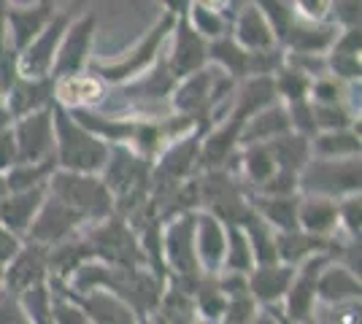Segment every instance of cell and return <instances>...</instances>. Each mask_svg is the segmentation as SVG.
<instances>
[{
  "label": "cell",
  "mask_w": 362,
  "mask_h": 324,
  "mask_svg": "<svg viewBox=\"0 0 362 324\" xmlns=\"http://www.w3.org/2000/svg\"><path fill=\"white\" fill-rule=\"evenodd\" d=\"M52 119H54V162L60 170L74 173H100L106 168L111 146L92 136L87 127L76 122L62 106L52 103Z\"/></svg>",
  "instance_id": "6da1fadb"
},
{
  "label": "cell",
  "mask_w": 362,
  "mask_h": 324,
  "mask_svg": "<svg viewBox=\"0 0 362 324\" xmlns=\"http://www.w3.org/2000/svg\"><path fill=\"white\" fill-rule=\"evenodd\" d=\"M173 22L176 19L170 14H163L136 47H130L117 60H90L87 62V73L100 78L103 84H119V87L138 78L141 73H146L154 65V60L163 54V47H165L170 30H173Z\"/></svg>",
  "instance_id": "7a4b0ae2"
},
{
  "label": "cell",
  "mask_w": 362,
  "mask_h": 324,
  "mask_svg": "<svg viewBox=\"0 0 362 324\" xmlns=\"http://www.w3.org/2000/svg\"><path fill=\"white\" fill-rule=\"evenodd\" d=\"M49 195L84 216L87 224L114 214V195L95 173H74L57 168L49 179Z\"/></svg>",
  "instance_id": "3957f363"
},
{
  "label": "cell",
  "mask_w": 362,
  "mask_h": 324,
  "mask_svg": "<svg viewBox=\"0 0 362 324\" xmlns=\"http://www.w3.org/2000/svg\"><path fill=\"white\" fill-rule=\"evenodd\" d=\"M160 257H165L170 273L181 281V289L195 294L197 284L203 281V270L195 254V214L184 211L160 232Z\"/></svg>",
  "instance_id": "277c9868"
},
{
  "label": "cell",
  "mask_w": 362,
  "mask_h": 324,
  "mask_svg": "<svg viewBox=\"0 0 362 324\" xmlns=\"http://www.w3.org/2000/svg\"><path fill=\"white\" fill-rule=\"evenodd\" d=\"M360 157H346V160L311 157L298 176V189L300 195H322L341 200L346 195L360 192Z\"/></svg>",
  "instance_id": "5b68a950"
},
{
  "label": "cell",
  "mask_w": 362,
  "mask_h": 324,
  "mask_svg": "<svg viewBox=\"0 0 362 324\" xmlns=\"http://www.w3.org/2000/svg\"><path fill=\"white\" fill-rule=\"evenodd\" d=\"M84 238L90 241L95 260H100V263L119 265V268H138L144 263L141 241L119 214H111L100 222H92L90 232Z\"/></svg>",
  "instance_id": "8992f818"
},
{
  "label": "cell",
  "mask_w": 362,
  "mask_h": 324,
  "mask_svg": "<svg viewBox=\"0 0 362 324\" xmlns=\"http://www.w3.org/2000/svg\"><path fill=\"white\" fill-rule=\"evenodd\" d=\"M74 22L71 11H57L52 16V22L44 30L33 38L28 47L16 54V73L22 78H49L52 76V65L57 57L62 35L68 30V25Z\"/></svg>",
  "instance_id": "52a82bcc"
},
{
  "label": "cell",
  "mask_w": 362,
  "mask_h": 324,
  "mask_svg": "<svg viewBox=\"0 0 362 324\" xmlns=\"http://www.w3.org/2000/svg\"><path fill=\"white\" fill-rule=\"evenodd\" d=\"M78 227H87V219L46 192V200L41 203V208H38V214L33 219L25 241H33V244H41V246L52 248L76 238Z\"/></svg>",
  "instance_id": "ba28073f"
},
{
  "label": "cell",
  "mask_w": 362,
  "mask_h": 324,
  "mask_svg": "<svg viewBox=\"0 0 362 324\" xmlns=\"http://www.w3.org/2000/svg\"><path fill=\"white\" fill-rule=\"evenodd\" d=\"M11 133H14L16 143V162H46V160H54L52 106L14 119Z\"/></svg>",
  "instance_id": "9c48e42d"
},
{
  "label": "cell",
  "mask_w": 362,
  "mask_h": 324,
  "mask_svg": "<svg viewBox=\"0 0 362 324\" xmlns=\"http://www.w3.org/2000/svg\"><path fill=\"white\" fill-rule=\"evenodd\" d=\"M327 263H330V254L322 251V254H311L305 263L295 268V276L281 300V313L287 324H303L311 319L314 306H317V278Z\"/></svg>",
  "instance_id": "30bf717a"
},
{
  "label": "cell",
  "mask_w": 362,
  "mask_h": 324,
  "mask_svg": "<svg viewBox=\"0 0 362 324\" xmlns=\"http://www.w3.org/2000/svg\"><path fill=\"white\" fill-rule=\"evenodd\" d=\"M95 30H98V19L95 14H84L68 25V30L62 35L60 47H57V57L52 65V78L60 76H76L87 71V62L92 60V41H95Z\"/></svg>",
  "instance_id": "8fae6325"
},
{
  "label": "cell",
  "mask_w": 362,
  "mask_h": 324,
  "mask_svg": "<svg viewBox=\"0 0 362 324\" xmlns=\"http://www.w3.org/2000/svg\"><path fill=\"white\" fill-rule=\"evenodd\" d=\"M46 281H49V248L41 244H33V241H25L14 260L3 268L6 292L19 297L30 287H38Z\"/></svg>",
  "instance_id": "7c38bea8"
},
{
  "label": "cell",
  "mask_w": 362,
  "mask_h": 324,
  "mask_svg": "<svg viewBox=\"0 0 362 324\" xmlns=\"http://www.w3.org/2000/svg\"><path fill=\"white\" fill-rule=\"evenodd\" d=\"M168 68L176 78H184L209 65V41L192 30L187 16L173 22L170 30V52H168Z\"/></svg>",
  "instance_id": "4fadbf2b"
},
{
  "label": "cell",
  "mask_w": 362,
  "mask_h": 324,
  "mask_svg": "<svg viewBox=\"0 0 362 324\" xmlns=\"http://www.w3.org/2000/svg\"><path fill=\"white\" fill-rule=\"evenodd\" d=\"M216 73H219L216 65H211V68L206 65V68H200V71H195V73L179 78L176 87H173V92H170L173 111H176V114H184V116H192V119H197V122H200L203 114L209 116L211 103H214Z\"/></svg>",
  "instance_id": "5bb4252c"
},
{
  "label": "cell",
  "mask_w": 362,
  "mask_h": 324,
  "mask_svg": "<svg viewBox=\"0 0 362 324\" xmlns=\"http://www.w3.org/2000/svg\"><path fill=\"white\" fill-rule=\"evenodd\" d=\"M54 14H57V8H54L52 0H35L30 6H14V3H8V8H6L8 47L19 54L52 22Z\"/></svg>",
  "instance_id": "9a60e30c"
},
{
  "label": "cell",
  "mask_w": 362,
  "mask_h": 324,
  "mask_svg": "<svg viewBox=\"0 0 362 324\" xmlns=\"http://www.w3.org/2000/svg\"><path fill=\"white\" fill-rule=\"evenodd\" d=\"M227 224L209 211L195 214V254L203 276H216L225 263Z\"/></svg>",
  "instance_id": "2e32d148"
},
{
  "label": "cell",
  "mask_w": 362,
  "mask_h": 324,
  "mask_svg": "<svg viewBox=\"0 0 362 324\" xmlns=\"http://www.w3.org/2000/svg\"><path fill=\"white\" fill-rule=\"evenodd\" d=\"M57 292V289H54ZM68 300H74L78 308L84 311V316L90 319V324H138V313L122 297L106 289H92V292H65Z\"/></svg>",
  "instance_id": "e0dca14e"
},
{
  "label": "cell",
  "mask_w": 362,
  "mask_h": 324,
  "mask_svg": "<svg viewBox=\"0 0 362 324\" xmlns=\"http://www.w3.org/2000/svg\"><path fill=\"white\" fill-rule=\"evenodd\" d=\"M338 25L325 19V22H311V19H300L295 16V22L289 25V30L284 32L281 44L287 47L292 54H327L338 35Z\"/></svg>",
  "instance_id": "ac0fdd59"
},
{
  "label": "cell",
  "mask_w": 362,
  "mask_h": 324,
  "mask_svg": "<svg viewBox=\"0 0 362 324\" xmlns=\"http://www.w3.org/2000/svg\"><path fill=\"white\" fill-rule=\"evenodd\" d=\"M54 103V78H16L14 84L3 95V106L8 114L19 119L28 116L33 111H41Z\"/></svg>",
  "instance_id": "d6986e66"
},
{
  "label": "cell",
  "mask_w": 362,
  "mask_h": 324,
  "mask_svg": "<svg viewBox=\"0 0 362 324\" xmlns=\"http://www.w3.org/2000/svg\"><path fill=\"white\" fill-rule=\"evenodd\" d=\"M46 192H49V184L22 189V192H8L0 200V224L8 227L14 235H19L25 241V235L30 230L33 219L38 214L41 203L46 200Z\"/></svg>",
  "instance_id": "ffe728a7"
},
{
  "label": "cell",
  "mask_w": 362,
  "mask_h": 324,
  "mask_svg": "<svg viewBox=\"0 0 362 324\" xmlns=\"http://www.w3.org/2000/svg\"><path fill=\"white\" fill-rule=\"evenodd\" d=\"M295 276V268L284 263L273 265H257L255 270L246 276L249 281V294L257 300V306L262 308H279L284 294L289 289V281Z\"/></svg>",
  "instance_id": "44dd1931"
},
{
  "label": "cell",
  "mask_w": 362,
  "mask_h": 324,
  "mask_svg": "<svg viewBox=\"0 0 362 324\" xmlns=\"http://www.w3.org/2000/svg\"><path fill=\"white\" fill-rule=\"evenodd\" d=\"M230 35H233V41H235L238 47L246 49V52H268V49L279 47V41H276V35H273L268 19L259 14V8H257L252 0L243 6L238 14L233 16V22H230Z\"/></svg>",
  "instance_id": "7402d4cb"
},
{
  "label": "cell",
  "mask_w": 362,
  "mask_h": 324,
  "mask_svg": "<svg viewBox=\"0 0 362 324\" xmlns=\"http://www.w3.org/2000/svg\"><path fill=\"white\" fill-rule=\"evenodd\" d=\"M249 205L273 232L300 230V224H298L300 192H295V195H257V192H249Z\"/></svg>",
  "instance_id": "603a6c76"
},
{
  "label": "cell",
  "mask_w": 362,
  "mask_h": 324,
  "mask_svg": "<svg viewBox=\"0 0 362 324\" xmlns=\"http://www.w3.org/2000/svg\"><path fill=\"white\" fill-rule=\"evenodd\" d=\"M298 224L303 232L332 241L338 238L341 224H338V200L322 198V195H300V211H298Z\"/></svg>",
  "instance_id": "cb8c5ba5"
},
{
  "label": "cell",
  "mask_w": 362,
  "mask_h": 324,
  "mask_svg": "<svg viewBox=\"0 0 362 324\" xmlns=\"http://www.w3.org/2000/svg\"><path fill=\"white\" fill-rule=\"evenodd\" d=\"M287 133H292V124H289L287 106L279 100V103L252 114L243 122L241 136H238V146L243 149V146H252V143H268V140L281 138Z\"/></svg>",
  "instance_id": "d4e9b609"
},
{
  "label": "cell",
  "mask_w": 362,
  "mask_h": 324,
  "mask_svg": "<svg viewBox=\"0 0 362 324\" xmlns=\"http://www.w3.org/2000/svg\"><path fill=\"white\" fill-rule=\"evenodd\" d=\"M103 92H106L103 81L90 76L87 71L76 73V76L54 78V103L68 108V111H74V108H95L103 100Z\"/></svg>",
  "instance_id": "484cf974"
},
{
  "label": "cell",
  "mask_w": 362,
  "mask_h": 324,
  "mask_svg": "<svg viewBox=\"0 0 362 324\" xmlns=\"http://www.w3.org/2000/svg\"><path fill=\"white\" fill-rule=\"evenodd\" d=\"M360 273L349 270L346 265L330 263L322 268L317 278V303H346V300H360Z\"/></svg>",
  "instance_id": "4316f807"
},
{
  "label": "cell",
  "mask_w": 362,
  "mask_h": 324,
  "mask_svg": "<svg viewBox=\"0 0 362 324\" xmlns=\"http://www.w3.org/2000/svg\"><path fill=\"white\" fill-rule=\"evenodd\" d=\"M332 241H322V238H314L303 230H292V232H276V254H279V263L292 265L298 268L300 263H305L311 254H322L327 251L330 254Z\"/></svg>",
  "instance_id": "83f0119b"
},
{
  "label": "cell",
  "mask_w": 362,
  "mask_h": 324,
  "mask_svg": "<svg viewBox=\"0 0 362 324\" xmlns=\"http://www.w3.org/2000/svg\"><path fill=\"white\" fill-rule=\"evenodd\" d=\"M209 62L225 71L230 78L243 81L252 76V52H246L233 41V35H222L209 44Z\"/></svg>",
  "instance_id": "f1b7e54d"
},
{
  "label": "cell",
  "mask_w": 362,
  "mask_h": 324,
  "mask_svg": "<svg viewBox=\"0 0 362 324\" xmlns=\"http://www.w3.org/2000/svg\"><path fill=\"white\" fill-rule=\"evenodd\" d=\"M311 143V157L322 160H346V157H360V124L349 130H327L308 138Z\"/></svg>",
  "instance_id": "f546056e"
},
{
  "label": "cell",
  "mask_w": 362,
  "mask_h": 324,
  "mask_svg": "<svg viewBox=\"0 0 362 324\" xmlns=\"http://www.w3.org/2000/svg\"><path fill=\"white\" fill-rule=\"evenodd\" d=\"M241 170L255 192L262 184H268L273 176H276V170H279L276 157H273V152H271V143H252V146H243Z\"/></svg>",
  "instance_id": "4dcf8cb0"
},
{
  "label": "cell",
  "mask_w": 362,
  "mask_h": 324,
  "mask_svg": "<svg viewBox=\"0 0 362 324\" xmlns=\"http://www.w3.org/2000/svg\"><path fill=\"white\" fill-rule=\"evenodd\" d=\"M268 143H271V152L276 157V165H279V170H284V173L300 176L305 162L311 160V143H308V138L298 136V133H287V136L268 140Z\"/></svg>",
  "instance_id": "1f68e13d"
},
{
  "label": "cell",
  "mask_w": 362,
  "mask_h": 324,
  "mask_svg": "<svg viewBox=\"0 0 362 324\" xmlns=\"http://www.w3.org/2000/svg\"><path fill=\"white\" fill-rule=\"evenodd\" d=\"M222 270L243 273V276H249L255 270L252 244H249V235H246V230H243L241 224H227V248H225Z\"/></svg>",
  "instance_id": "d6a6232c"
},
{
  "label": "cell",
  "mask_w": 362,
  "mask_h": 324,
  "mask_svg": "<svg viewBox=\"0 0 362 324\" xmlns=\"http://www.w3.org/2000/svg\"><path fill=\"white\" fill-rule=\"evenodd\" d=\"M16 300H19V308H22L25 319L30 324H54V292H52L49 281L38 284V287H30Z\"/></svg>",
  "instance_id": "836d02e7"
},
{
  "label": "cell",
  "mask_w": 362,
  "mask_h": 324,
  "mask_svg": "<svg viewBox=\"0 0 362 324\" xmlns=\"http://www.w3.org/2000/svg\"><path fill=\"white\" fill-rule=\"evenodd\" d=\"M54 170H57L54 160H46V162H16L14 168L8 170V173H3V176H6L8 192H22V189L49 184Z\"/></svg>",
  "instance_id": "e575fe53"
},
{
  "label": "cell",
  "mask_w": 362,
  "mask_h": 324,
  "mask_svg": "<svg viewBox=\"0 0 362 324\" xmlns=\"http://www.w3.org/2000/svg\"><path fill=\"white\" fill-rule=\"evenodd\" d=\"M311 81L305 73H300L298 68L292 65H281L276 73H273V87H276V97L289 106V103H300V100H308V90H311Z\"/></svg>",
  "instance_id": "d590c367"
},
{
  "label": "cell",
  "mask_w": 362,
  "mask_h": 324,
  "mask_svg": "<svg viewBox=\"0 0 362 324\" xmlns=\"http://www.w3.org/2000/svg\"><path fill=\"white\" fill-rule=\"evenodd\" d=\"M314 111V124H317V133H327V130H349V127H357V114L349 103H330V106H317L311 103Z\"/></svg>",
  "instance_id": "8d00e7d4"
},
{
  "label": "cell",
  "mask_w": 362,
  "mask_h": 324,
  "mask_svg": "<svg viewBox=\"0 0 362 324\" xmlns=\"http://www.w3.org/2000/svg\"><path fill=\"white\" fill-rule=\"evenodd\" d=\"M187 22L192 25V30L197 35H203L209 44L216 41V38H222V35H230V19L225 14H219V11H209V8H200V6H189V11H187Z\"/></svg>",
  "instance_id": "74e56055"
},
{
  "label": "cell",
  "mask_w": 362,
  "mask_h": 324,
  "mask_svg": "<svg viewBox=\"0 0 362 324\" xmlns=\"http://www.w3.org/2000/svg\"><path fill=\"white\" fill-rule=\"evenodd\" d=\"M314 324H360V300L346 303H317L311 313Z\"/></svg>",
  "instance_id": "f35d334b"
},
{
  "label": "cell",
  "mask_w": 362,
  "mask_h": 324,
  "mask_svg": "<svg viewBox=\"0 0 362 324\" xmlns=\"http://www.w3.org/2000/svg\"><path fill=\"white\" fill-rule=\"evenodd\" d=\"M308 100L317 103V106H330V103H349V84L341 78L330 76H319L311 81V90H308Z\"/></svg>",
  "instance_id": "ab89813d"
},
{
  "label": "cell",
  "mask_w": 362,
  "mask_h": 324,
  "mask_svg": "<svg viewBox=\"0 0 362 324\" xmlns=\"http://www.w3.org/2000/svg\"><path fill=\"white\" fill-rule=\"evenodd\" d=\"M252 3L259 8V14L268 19V25H271L276 41L281 44L284 32H287L289 25L295 22V11H292V6H289L287 0H252Z\"/></svg>",
  "instance_id": "60d3db41"
},
{
  "label": "cell",
  "mask_w": 362,
  "mask_h": 324,
  "mask_svg": "<svg viewBox=\"0 0 362 324\" xmlns=\"http://www.w3.org/2000/svg\"><path fill=\"white\" fill-rule=\"evenodd\" d=\"M259 313L257 300L249 292L230 294L225 303V311L219 316V324H249Z\"/></svg>",
  "instance_id": "b9f144b4"
},
{
  "label": "cell",
  "mask_w": 362,
  "mask_h": 324,
  "mask_svg": "<svg viewBox=\"0 0 362 324\" xmlns=\"http://www.w3.org/2000/svg\"><path fill=\"white\" fill-rule=\"evenodd\" d=\"M360 222H362V200L360 192L346 195L338 200V224L349 241H360Z\"/></svg>",
  "instance_id": "7bdbcfd3"
},
{
  "label": "cell",
  "mask_w": 362,
  "mask_h": 324,
  "mask_svg": "<svg viewBox=\"0 0 362 324\" xmlns=\"http://www.w3.org/2000/svg\"><path fill=\"white\" fill-rule=\"evenodd\" d=\"M54 324H90L84 316V311L76 306L74 300H68L65 294H54Z\"/></svg>",
  "instance_id": "ee69618b"
},
{
  "label": "cell",
  "mask_w": 362,
  "mask_h": 324,
  "mask_svg": "<svg viewBox=\"0 0 362 324\" xmlns=\"http://www.w3.org/2000/svg\"><path fill=\"white\" fill-rule=\"evenodd\" d=\"M292 11L300 19L325 22L330 19V0H292Z\"/></svg>",
  "instance_id": "f6af8a7d"
},
{
  "label": "cell",
  "mask_w": 362,
  "mask_h": 324,
  "mask_svg": "<svg viewBox=\"0 0 362 324\" xmlns=\"http://www.w3.org/2000/svg\"><path fill=\"white\" fill-rule=\"evenodd\" d=\"M22 244H25V241H22L19 235H14L8 227H3V224H0V270L14 260L16 251L22 248Z\"/></svg>",
  "instance_id": "bcb514c9"
},
{
  "label": "cell",
  "mask_w": 362,
  "mask_h": 324,
  "mask_svg": "<svg viewBox=\"0 0 362 324\" xmlns=\"http://www.w3.org/2000/svg\"><path fill=\"white\" fill-rule=\"evenodd\" d=\"M16 165V143L11 127L0 130V173H8Z\"/></svg>",
  "instance_id": "7dc6e473"
},
{
  "label": "cell",
  "mask_w": 362,
  "mask_h": 324,
  "mask_svg": "<svg viewBox=\"0 0 362 324\" xmlns=\"http://www.w3.org/2000/svg\"><path fill=\"white\" fill-rule=\"evenodd\" d=\"M22 319H25V313L19 308V300L14 294H0V324H19Z\"/></svg>",
  "instance_id": "c3c4849f"
},
{
  "label": "cell",
  "mask_w": 362,
  "mask_h": 324,
  "mask_svg": "<svg viewBox=\"0 0 362 324\" xmlns=\"http://www.w3.org/2000/svg\"><path fill=\"white\" fill-rule=\"evenodd\" d=\"M11 0H0V57L8 52V25H6V8Z\"/></svg>",
  "instance_id": "681fc988"
},
{
  "label": "cell",
  "mask_w": 362,
  "mask_h": 324,
  "mask_svg": "<svg viewBox=\"0 0 362 324\" xmlns=\"http://www.w3.org/2000/svg\"><path fill=\"white\" fill-rule=\"evenodd\" d=\"M160 3L165 6V14H170L173 19H181V16H187L189 6H192V0H160Z\"/></svg>",
  "instance_id": "f907efd6"
},
{
  "label": "cell",
  "mask_w": 362,
  "mask_h": 324,
  "mask_svg": "<svg viewBox=\"0 0 362 324\" xmlns=\"http://www.w3.org/2000/svg\"><path fill=\"white\" fill-rule=\"evenodd\" d=\"M249 324H287V319H284V316H279L273 308H268V311L259 308V313H257Z\"/></svg>",
  "instance_id": "816d5d0a"
},
{
  "label": "cell",
  "mask_w": 362,
  "mask_h": 324,
  "mask_svg": "<svg viewBox=\"0 0 362 324\" xmlns=\"http://www.w3.org/2000/svg\"><path fill=\"white\" fill-rule=\"evenodd\" d=\"M189 324H211V322H206V319H200V316H197V319H192Z\"/></svg>",
  "instance_id": "f5cc1de1"
}]
</instances>
